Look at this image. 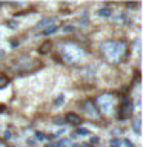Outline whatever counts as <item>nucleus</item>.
Returning <instances> with one entry per match:
<instances>
[{
  "label": "nucleus",
  "instance_id": "f8f14e48",
  "mask_svg": "<svg viewBox=\"0 0 143 147\" xmlns=\"http://www.w3.org/2000/svg\"><path fill=\"white\" fill-rule=\"evenodd\" d=\"M120 144H122V141H120V140H112L109 142L111 147H120Z\"/></svg>",
  "mask_w": 143,
  "mask_h": 147
},
{
  "label": "nucleus",
  "instance_id": "9b49d317",
  "mask_svg": "<svg viewBox=\"0 0 143 147\" xmlns=\"http://www.w3.org/2000/svg\"><path fill=\"white\" fill-rule=\"evenodd\" d=\"M132 127H134V130H136V133H140V119H136L132 124Z\"/></svg>",
  "mask_w": 143,
  "mask_h": 147
},
{
  "label": "nucleus",
  "instance_id": "f257e3e1",
  "mask_svg": "<svg viewBox=\"0 0 143 147\" xmlns=\"http://www.w3.org/2000/svg\"><path fill=\"white\" fill-rule=\"evenodd\" d=\"M100 54L106 61L118 64L129 54V46L125 40H108L100 45Z\"/></svg>",
  "mask_w": 143,
  "mask_h": 147
},
{
  "label": "nucleus",
  "instance_id": "6e6552de",
  "mask_svg": "<svg viewBox=\"0 0 143 147\" xmlns=\"http://www.w3.org/2000/svg\"><path fill=\"white\" fill-rule=\"evenodd\" d=\"M57 31V25H52V26H49V28H46V29H43L40 32V35H49V34H52V32H55Z\"/></svg>",
  "mask_w": 143,
  "mask_h": 147
},
{
  "label": "nucleus",
  "instance_id": "1a4fd4ad",
  "mask_svg": "<svg viewBox=\"0 0 143 147\" xmlns=\"http://www.w3.org/2000/svg\"><path fill=\"white\" fill-rule=\"evenodd\" d=\"M9 84V78L6 75H2L0 77V89H3V87H6Z\"/></svg>",
  "mask_w": 143,
  "mask_h": 147
},
{
  "label": "nucleus",
  "instance_id": "f3484780",
  "mask_svg": "<svg viewBox=\"0 0 143 147\" xmlns=\"http://www.w3.org/2000/svg\"><path fill=\"white\" fill-rule=\"evenodd\" d=\"M72 147H89L88 144H74Z\"/></svg>",
  "mask_w": 143,
  "mask_h": 147
},
{
  "label": "nucleus",
  "instance_id": "ddd939ff",
  "mask_svg": "<svg viewBox=\"0 0 143 147\" xmlns=\"http://www.w3.org/2000/svg\"><path fill=\"white\" fill-rule=\"evenodd\" d=\"M88 133L89 132H88L86 129H77L76 130V135H88Z\"/></svg>",
  "mask_w": 143,
  "mask_h": 147
},
{
  "label": "nucleus",
  "instance_id": "f03ea898",
  "mask_svg": "<svg viewBox=\"0 0 143 147\" xmlns=\"http://www.w3.org/2000/svg\"><path fill=\"white\" fill-rule=\"evenodd\" d=\"M57 52L62 60L68 64H78L86 57V51L82 45L72 40H63L57 45Z\"/></svg>",
  "mask_w": 143,
  "mask_h": 147
},
{
  "label": "nucleus",
  "instance_id": "dca6fc26",
  "mask_svg": "<svg viewBox=\"0 0 143 147\" xmlns=\"http://www.w3.org/2000/svg\"><path fill=\"white\" fill-rule=\"evenodd\" d=\"M100 14H101V16H109V9H101Z\"/></svg>",
  "mask_w": 143,
  "mask_h": 147
},
{
  "label": "nucleus",
  "instance_id": "2eb2a0df",
  "mask_svg": "<svg viewBox=\"0 0 143 147\" xmlns=\"http://www.w3.org/2000/svg\"><path fill=\"white\" fill-rule=\"evenodd\" d=\"M0 147H12V146H9L6 141H3V140H0Z\"/></svg>",
  "mask_w": 143,
  "mask_h": 147
},
{
  "label": "nucleus",
  "instance_id": "39448f33",
  "mask_svg": "<svg viewBox=\"0 0 143 147\" xmlns=\"http://www.w3.org/2000/svg\"><path fill=\"white\" fill-rule=\"evenodd\" d=\"M132 110H134L132 101L129 100L128 96H123L122 101L117 104V118L118 119H128V118H131Z\"/></svg>",
  "mask_w": 143,
  "mask_h": 147
},
{
  "label": "nucleus",
  "instance_id": "4468645a",
  "mask_svg": "<svg viewBox=\"0 0 143 147\" xmlns=\"http://www.w3.org/2000/svg\"><path fill=\"white\" fill-rule=\"evenodd\" d=\"M62 103H63V95H59V98L55 100V104H57V106H60Z\"/></svg>",
  "mask_w": 143,
  "mask_h": 147
},
{
  "label": "nucleus",
  "instance_id": "423d86ee",
  "mask_svg": "<svg viewBox=\"0 0 143 147\" xmlns=\"http://www.w3.org/2000/svg\"><path fill=\"white\" fill-rule=\"evenodd\" d=\"M82 106H83L85 113H86L91 119H100V118H101V115L99 113V110H97V107L94 106V101H92V100H86Z\"/></svg>",
  "mask_w": 143,
  "mask_h": 147
},
{
  "label": "nucleus",
  "instance_id": "7ed1b4c3",
  "mask_svg": "<svg viewBox=\"0 0 143 147\" xmlns=\"http://www.w3.org/2000/svg\"><path fill=\"white\" fill-rule=\"evenodd\" d=\"M94 101V106L99 110V113H105L106 117L114 113V110L117 109V96L115 94H111V92H106V94L99 95Z\"/></svg>",
  "mask_w": 143,
  "mask_h": 147
},
{
  "label": "nucleus",
  "instance_id": "0eeeda50",
  "mask_svg": "<svg viewBox=\"0 0 143 147\" xmlns=\"http://www.w3.org/2000/svg\"><path fill=\"white\" fill-rule=\"evenodd\" d=\"M65 119H66V121H68L69 124H74V126H80V124L83 123L80 115H77V113H74V112H71V113H66V117H65Z\"/></svg>",
  "mask_w": 143,
  "mask_h": 147
},
{
  "label": "nucleus",
  "instance_id": "9d476101",
  "mask_svg": "<svg viewBox=\"0 0 143 147\" xmlns=\"http://www.w3.org/2000/svg\"><path fill=\"white\" fill-rule=\"evenodd\" d=\"M49 48H51V41H46V43H43V45L40 46V52H42V54L48 52V51H49Z\"/></svg>",
  "mask_w": 143,
  "mask_h": 147
},
{
  "label": "nucleus",
  "instance_id": "20e7f679",
  "mask_svg": "<svg viewBox=\"0 0 143 147\" xmlns=\"http://www.w3.org/2000/svg\"><path fill=\"white\" fill-rule=\"evenodd\" d=\"M42 66L39 60L29 57V55H22L18 57L16 61L12 63V71L17 74V75H25V74L34 72Z\"/></svg>",
  "mask_w": 143,
  "mask_h": 147
}]
</instances>
